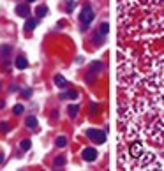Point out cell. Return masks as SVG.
Masks as SVG:
<instances>
[{
  "label": "cell",
  "instance_id": "9a60e30c",
  "mask_svg": "<svg viewBox=\"0 0 164 171\" xmlns=\"http://www.w3.org/2000/svg\"><path fill=\"white\" fill-rule=\"evenodd\" d=\"M35 12H37V16H44V14L48 12V7H44V5H39Z\"/></svg>",
  "mask_w": 164,
  "mask_h": 171
},
{
  "label": "cell",
  "instance_id": "7c38bea8",
  "mask_svg": "<svg viewBox=\"0 0 164 171\" xmlns=\"http://www.w3.org/2000/svg\"><path fill=\"white\" fill-rule=\"evenodd\" d=\"M19 147H21V150H30V147H32V141H30V140H21Z\"/></svg>",
  "mask_w": 164,
  "mask_h": 171
},
{
  "label": "cell",
  "instance_id": "2e32d148",
  "mask_svg": "<svg viewBox=\"0 0 164 171\" xmlns=\"http://www.w3.org/2000/svg\"><path fill=\"white\" fill-rule=\"evenodd\" d=\"M23 109H25V108H23L21 104H16V106L12 108V111H14V115H21V113H23Z\"/></svg>",
  "mask_w": 164,
  "mask_h": 171
},
{
  "label": "cell",
  "instance_id": "277c9868",
  "mask_svg": "<svg viewBox=\"0 0 164 171\" xmlns=\"http://www.w3.org/2000/svg\"><path fill=\"white\" fill-rule=\"evenodd\" d=\"M16 14H18V16H21V18H26V16L30 14L28 5H26V4H19V5L16 7Z\"/></svg>",
  "mask_w": 164,
  "mask_h": 171
},
{
  "label": "cell",
  "instance_id": "8992f818",
  "mask_svg": "<svg viewBox=\"0 0 164 171\" xmlns=\"http://www.w3.org/2000/svg\"><path fill=\"white\" fill-rule=\"evenodd\" d=\"M11 53H12V48H11L9 44H2V46H0V57L5 58V57H9Z\"/></svg>",
  "mask_w": 164,
  "mask_h": 171
},
{
  "label": "cell",
  "instance_id": "5bb4252c",
  "mask_svg": "<svg viewBox=\"0 0 164 171\" xmlns=\"http://www.w3.org/2000/svg\"><path fill=\"white\" fill-rule=\"evenodd\" d=\"M78 111H79V108H78L76 104L69 106V115H71V117H76V115H78Z\"/></svg>",
  "mask_w": 164,
  "mask_h": 171
},
{
  "label": "cell",
  "instance_id": "9c48e42d",
  "mask_svg": "<svg viewBox=\"0 0 164 171\" xmlns=\"http://www.w3.org/2000/svg\"><path fill=\"white\" fill-rule=\"evenodd\" d=\"M35 26H37V19L28 18V19H26V23H25V28H26V30H34Z\"/></svg>",
  "mask_w": 164,
  "mask_h": 171
},
{
  "label": "cell",
  "instance_id": "5b68a950",
  "mask_svg": "<svg viewBox=\"0 0 164 171\" xmlns=\"http://www.w3.org/2000/svg\"><path fill=\"white\" fill-rule=\"evenodd\" d=\"M55 85H57L58 88H65L69 83H67V79H65L62 74H57V76H55Z\"/></svg>",
  "mask_w": 164,
  "mask_h": 171
},
{
  "label": "cell",
  "instance_id": "52a82bcc",
  "mask_svg": "<svg viewBox=\"0 0 164 171\" xmlns=\"http://www.w3.org/2000/svg\"><path fill=\"white\" fill-rule=\"evenodd\" d=\"M26 65H28V62H26L25 57H18L16 58V67L18 69H26Z\"/></svg>",
  "mask_w": 164,
  "mask_h": 171
},
{
  "label": "cell",
  "instance_id": "6da1fadb",
  "mask_svg": "<svg viewBox=\"0 0 164 171\" xmlns=\"http://www.w3.org/2000/svg\"><path fill=\"white\" fill-rule=\"evenodd\" d=\"M94 19V9L90 7V5H85L83 7V11H81V16H79V21L83 23V30L88 26V23Z\"/></svg>",
  "mask_w": 164,
  "mask_h": 171
},
{
  "label": "cell",
  "instance_id": "e0dca14e",
  "mask_svg": "<svg viewBox=\"0 0 164 171\" xmlns=\"http://www.w3.org/2000/svg\"><path fill=\"white\" fill-rule=\"evenodd\" d=\"M108 30H110V25L108 23H102L101 25V34H108Z\"/></svg>",
  "mask_w": 164,
  "mask_h": 171
},
{
  "label": "cell",
  "instance_id": "d4e9b609",
  "mask_svg": "<svg viewBox=\"0 0 164 171\" xmlns=\"http://www.w3.org/2000/svg\"><path fill=\"white\" fill-rule=\"evenodd\" d=\"M26 2H35V0H26Z\"/></svg>",
  "mask_w": 164,
  "mask_h": 171
},
{
  "label": "cell",
  "instance_id": "ba28073f",
  "mask_svg": "<svg viewBox=\"0 0 164 171\" xmlns=\"http://www.w3.org/2000/svg\"><path fill=\"white\" fill-rule=\"evenodd\" d=\"M25 125H26L28 129H35V127H37V118H35V117H26Z\"/></svg>",
  "mask_w": 164,
  "mask_h": 171
},
{
  "label": "cell",
  "instance_id": "484cf974",
  "mask_svg": "<svg viewBox=\"0 0 164 171\" xmlns=\"http://www.w3.org/2000/svg\"><path fill=\"white\" fill-rule=\"evenodd\" d=\"M0 88H2V87H0Z\"/></svg>",
  "mask_w": 164,
  "mask_h": 171
},
{
  "label": "cell",
  "instance_id": "30bf717a",
  "mask_svg": "<svg viewBox=\"0 0 164 171\" xmlns=\"http://www.w3.org/2000/svg\"><path fill=\"white\" fill-rule=\"evenodd\" d=\"M76 97H78V92L76 90H69V92H65V94L60 95V99H76Z\"/></svg>",
  "mask_w": 164,
  "mask_h": 171
},
{
  "label": "cell",
  "instance_id": "44dd1931",
  "mask_svg": "<svg viewBox=\"0 0 164 171\" xmlns=\"http://www.w3.org/2000/svg\"><path fill=\"white\" fill-rule=\"evenodd\" d=\"M9 90H11V92H18V90H19V87H18V85H11V88H9Z\"/></svg>",
  "mask_w": 164,
  "mask_h": 171
},
{
  "label": "cell",
  "instance_id": "7402d4cb",
  "mask_svg": "<svg viewBox=\"0 0 164 171\" xmlns=\"http://www.w3.org/2000/svg\"><path fill=\"white\" fill-rule=\"evenodd\" d=\"M23 95H25V97H30V95H32V90H23Z\"/></svg>",
  "mask_w": 164,
  "mask_h": 171
},
{
  "label": "cell",
  "instance_id": "ffe728a7",
  "mask_svg": "<svg viewBox=\"0 0 164 171\" xmlns=\"http://www.w3.org/2000/svg\"><path fill=\"white\" fill-rule=\"evenodd\" d=\"M101 67H102V65H101L99 62H94V64H92V71H95V69H101Z\"/></svg>",
  "mask_w": 164,
  "mask_h": 171
},
{
  "label": "cell",
  "instance_id": "603a6c76",
  "mask_svg": "<svg viewBox=\"0 0 164 171\" xmlns=\"http://www.w3.org/2000/svg\"><path fill=\"white\" fill-rule=\"evenodd\" d=\"M4 106H5V102H4V101H0V108H4Z\"/></svg>",
  "mask_w": 164,
  "mask_h": 171
},
{
  "label": "cell",
  "instance_id": "4fadbf2b",
  "mask_svg": "<svg viewBox=\"0 0 164 171\" xmlns=\"http://www.w3.org/2000/svg\"><path fill=\"white\" fill-rule=\"evenodd\" d=\"M65 161H67L65 155H58V157H55V162H53V164H55V166H64Z\"/></svg>",
  "mask_w": 164,
  "mask_h": 171
},
{
  "label": "cell",
  "instance_id": "d6986e66",
  "mask_svg": "<svg viewBox=\"0 0 164 171\" xmlns=\"http://www.w3.org/2000/svg\"><path fill=\"white\" fill-rule=\"evenodd\" d=\"M72 9H74V2L69 0V2H67V11H72Z\"/></svg>",
  "mask_w": 164,
  "mask_h": 171
},
{
  "label": "cell",
  "instance_id": "ac0fdd59",
  "mask_svg": "<svg viewBox=\"0 0 164 171\" xmlns=\"http://www.w3.org/2000/svg\"><path fill=\"white\" fill-rule=\"evenodd\" d=\"M0 131H2V132H7V131H9V124H7V122H2V124H0Z\"/></svg>",
  "mask_w": 164,
  "mask_h": 171
},
{
  "label": "cell",
  "instance_id": "8fae6325",
  "mask_svg": "<svg viewBox=\"0 0 164 171\" xmlns=\"http://www.w3.org/2000/svg\"><path fill=\"white\" fill-rule=\"evenodd\" d=\"M55 145H57L58 148H64V147L67 145V140H65L64 136H58V138H57V141H55Z\"/></svg>",
  "mask_w": 164,
  "mask_h": 171
},
{
  "label": "cell",
  "instance_id": "cb8c5ba5",
  "mask_svg": "<svg viewBox=\"0 0 164 171\" xmlns=\"http://www.w3.org/2000/svg\"><path fill=\"white\" fill-rule=\"evenodd\" d=\"M2 162H4V155L0 154V164H2Z\"/></svg>",
  "mask_w": 164,
  "mask_h": 171
},
{
  "label": "cell",
  "instance_id": "7a4b0ae2",
  "mask_svg": "<svg viewBox=\"0 0 164 171\" xmlns=\"http://www.w3.org/2000/svg\"><path fill=\"white\" fill-rule=\"evenodd\" d=\"M87 136H88L92 141H95L97 145H101V143L106 141V134H104L102 131H97V129H88V131H87Z\"/></svg>",
  "mask_w": 164,
  "mask_h": 171
},
{
  "label": "cell",
  "instance_id": "3957f363",
  "mask_svg": "<svg viewBox=\"0 0 164 171\" xmlns=\"http://www.w3.org/2000/svg\"><path fill=\"white\" fill-rule=\"evenodd\" d=\"M81 155H83V159H85L87 162H92V161L97 159V150H95V148H85Z\"/></svg>",
  "mask_w": 164,
  "mask_h": 171
}]
</instances>
